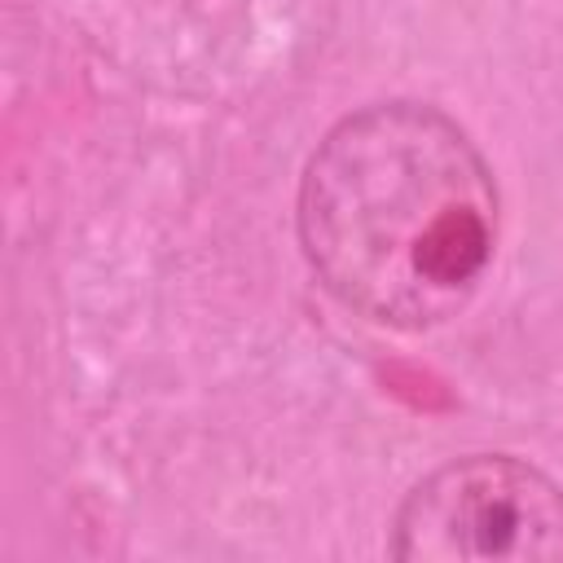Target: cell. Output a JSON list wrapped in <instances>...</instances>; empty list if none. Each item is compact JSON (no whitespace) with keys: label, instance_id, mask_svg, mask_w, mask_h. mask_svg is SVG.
Wrapping results in <instances>:
<instances>
[{"label":"cell","instance_id":"obj_2","mask_svg":"<svg viewBox=\"0 0 563 563\" xmlns=\"http://www.w3.org/2000/svg\"><path fill=\"white\" fill-rule=\"evenodd\" d=\"M400 563H563V484L515 453H466L427 471L391 519Z\"/></svg>","mask_w":563,"mask_h":563},{"label":"cell","instance_id":"obj_1","mask_svg":"<svg viewBox=\"0 0 563 563\" xmlns=\"http://www.w3.org/2000/svg\"><path fill=\"white\" fill-rule=\"evenodd\" d=\"M493 167L431 101H369L308 154L295 233L308 268L356 317L431 330L457 317L497 251Z\"/></svg>","mask_w":563,"mask_h":563}]
</instances>
